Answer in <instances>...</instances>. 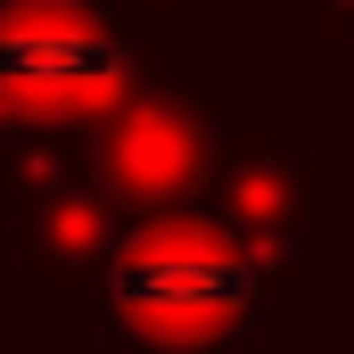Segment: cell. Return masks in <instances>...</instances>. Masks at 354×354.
<instances>
[{"label": "cell", "instance_id": "obj_7", "mask_svg": "<svg viewBox=\"0 0 354 354\" xmlns=\"http://www.w3.org/2000/svg\"><path fill=\"white\" fill-rule=\"evenodd\" d=\"M305 33L322 50H354V0H305Z\"/></svg>", "mask_w": 354, "mask_h": 354}, {"label": "cell", "instance_id": "obj_1", "mask_svg": "<svg viewBox=\"0 0 354 354\" xmlns=\"http://www.w3.org/2000/svg\"><path fill=\"white\" fill-rule=\"evenodd\" d=\"M83 322L91 338H124L132 354H248L256 338H272L280 297L248 223L214 198H189L132 214L124 256L83 305Z\"/></svg>", "mask_w": 354, "mask_h": 354}, {"label": "cell", "instance_id": "obj_8", "mask_svg": "<svg viewBox=\"0 0 354 354\" xmlns=\"http://www.w3.org/2000/svg\"><path fill=\"white\" fill-rule=\"evenodd\" d=\"M124 8H198L206 17V8H231V0H124Z\"/></svg>", "mask_w": 354, "mask_h": 354}, {"label": "cell", "instance_id": "obj_2", "mask_svg": "<svg viewBox=\"0 0 354 354\" xmlns=\"http://www.w3.org/2000/svg\"><path fill=\"white\" fill-rule=\"evenodd\" d=\"M198 66V8L0 0V140H99L157 75Z\"/></svg>", "mask_w": 354, "mask_h": 354}, {"label": "cell", "instance_id": "obj_4", "mask_svg": "<svg viewBox=\"0 0 354 354\" xmlns=\"http://www.w3.org/2000/svg\"><path fill=\"white\" fill-rule=\"evenodd\" d=\"M124 231H132V206L107 189V174L91 157L66 165L8 223V297L33 313H83L124 256Z\"/></svg>", "mask_w": 354, "mask_h": 354}, {"label": "cell", "instance_id": "obj_5", "mask_svg": "<svg viewBox=\"0 0 354 354\" xmlns=\"http://www.w3.org/2000/svg\"><path fill=\"white\" fill-rule=\"evenodd\" d=\"M223 214L239 223H305V231H338L354 214V174L338 149L313 140L305 115H239L223 140V165L206 189Z\"/></svg>", "mask_w": 354, "mask_h": 354}, {"label": "cell", "instance_id": "obj_3", "mask_svg": "<svg viewBox=\"0 0 354 354\" xmlns=\"http://www.w3.org/2000/svg\"><path fill=\"white\" fill-rule=\"evenodd\" d=\"M239 124V83L231 75H157L140 83L91 140V165L107 174V189L132 206V214H157V206H189L214 189L223 165V140Z\"/></svg>", "mask_w": 354, "mask_h": 354}, {"label": "cell", "instance_id": "obj_6", "mask_svg": "<svg viewBox=\"0 0 354 354\" xmlns=\"http://www.w3.org/2000/svg\"><path fill=\"white\" fill-rule=\"evenodd\" d=\"M83 157H91L83 140H0V231L66 174V165H83Z\"/></svg>", "mask_w": 354, "mask_h": 354}]
</instances>
